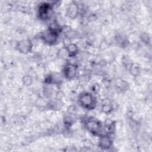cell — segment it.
Returning <instances> with one entry per match:
<instances>
[{"instance_id": "30bf717a", "label": "cell", "mask_w": 152, "mask_h": 152, "mask_svg": "<svg viewBox=\"0 0 152 152\" xmlns=\"http://www.w3.org/2000/svg\"><path fill=\"white\" fill-rule=\"evenodd\" d=\"M111 109H112V108H111L110 106L109 105V104H105V105H104V106H103V108H102L103 112H106V113L110 112V110H111Z\"/></svg>"}, {"instance_id": "5b68a950", "label": "cell", "mask_w": 152, "mask_h": 152, "mask_svg": "<svg viewBox=\"0 0 152 152\" xmlns=\"http://www.w3.org/2000/svg\"><path fill=\"white\" fill-rule=\"evenodd\" d=\"M112 141L110 138L107 136H103L99 140V147L103 149H106L110 147Z\"/></svg>"}, {"instance_id": "52a82bcc", "label": "cell", "mask_w": 152, "mask_h": 152, "mask_svg": "<svg viewBox=\"0 0 152 152\" xmlns=\"http://www.w3.org/2000/svg\"><path fill=\"white\" fill-rule=\"evenodd\" d=\"M50 7L48 4H43L39 8V15L42 19H46L49 17Z\"/></svg>"}, {"instance_id": "6da1fadb", "label": "cell", "mask_w": 152, "mask_h": 152, "mask_svg": "<svg viewBox=\"0 0 152 152\" xmlns=\"http://www.w3.org/2000/svg\"><path fill=\"white\" fill-rule=\"evenodd\" d=\"M80 102L83 107L88 109H93L96 104L95 99L88 93L82 94L80 97Z\"/></svg>"}, {"instance_id": "8992f818", "label": "cell", "mask_w": 152, "mask_h": 152, "mask_svg": "<svg viewBox=\"0 0 152 152\" xmlns=\"http://www.w3.org/2000/svg\"><path fill=\"white\" fill-rule=\"evenodd\" d=\"M65 75L68 78H72L76 73V67L71 64H68L65 68Z\"/></svg>"}, {"instance_id": "277c9868", "label": "cell", "mask_w": 152, "mask_h": 152, "mask_svg": "<svg viewBox=\"0 0 152 152\" xmlns=\"http://www.w3.org/2000/svg\"><path fill=\"white\" fill-rule=\"evenodd\" d=\"M56 37V33L54 30H49L44 34L43 38L48 43H53L55 42Z\"/></svg>"}, {"instance_id": "ba28073f", "label": "cell", "mask_w": 152, "mask_h": 152, "mask_svg": "<svg viewBox=\"0 0 152 152\" xmlns=\"http://www.w3.org/2000/svg\"><path fill=\"white\" fill-rule=\"evenodd\" d=\"M77 11H78V9L77 6L75 5H72L68 8V14L71 17H74L75 15H77Z\"/></svg>"}, {"instance_id": "3957f363", "label": "cell", "mask_w": 152, "mask_h": 152, "mask_svg": "<svg viewBox=\"0 0 152 152\" xmlns=\"http://www.w3.org/2000/svg\"><path fill=\"white\" fill-rule=\"evenodd\" d=\"M31 42L28 40H25L20 42L18 45V50L23 53H27L29 52L31 49Z\"/></svg>"}, {"instance_id": "9c48e42d", "label": "cell", "mask_w": 152, "mask_h": 152, "mask_svg": "<svg viewBox=\"0 0 152 152\" xmlns=\"http://www.w3.org/2000/svg\"><path fill=\"white\" fill-rule=\"evenodd\" d=\"M67 50L69 53L73 55H74L77 52V46L74 44H71L68 46L67 47Z\"/></svg>"}, {"instance_id": "7a4b0ae2", "label": "cell", "mask_w": 152, "mask_h": 152, "mask_svg": "<svg viewBox=\"0 0 152 152\" xmlns=\"http://www.w3.org/2000/svg\"><path fill=\"white\" fill-rule=\"evenodd\" d=\"M86 126L92 133L97 134L101 132L102 125L99 121L94 119H88L86 122Z\"/></svg>"}]
</instances>
